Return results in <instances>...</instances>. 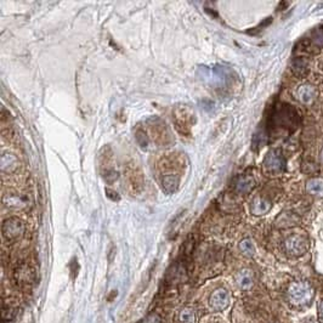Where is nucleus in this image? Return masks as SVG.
Segmentation results:
<instances>
[{
  "instance_id": "obj_13",
  "label": "nucleus",
  "mask_w": 323,
  "mask_h": 323,
  "mask_svg": "<svg viewBox=\"0 0 323 323\" xmlns=\"http://www.w3.org/2000/svg\"><path fill=\"white\" fill-rule=\"evenodd\" d=\"M255 187V180L254 177L250 175H242L240 176L235 183V189L240 193H248L252 191Z\"/></svg>"
},
{
  "instance_id": "obj_2",
  "label": "nucleus",
  "mask_w": 323,
  "mask_h": 323,
  "mask_svg": "<svg viewBox=\"0 0 323 323\" xmlns=\"http://www.w3.org/2000/svg\"><path fill=\"white\" fill-rule=\"evenodd\" d=\"M173 120L176 130L182 135H189L195 123V113L189 107H176L173 112Z\"/></svg>"
},
{
  "instance_id": "obj_19",
  "label": "nucleus",
  "mask_w": 323,
  "mask_h": 323,
  "mask_svg": "<svg viewBox=\"0 0 323 323\" xmlns=\"http://www.w3.org/2000/svg\"><path fill=\"white\" fill-rule=\"evenodd\" d=\"M135 137H136L137 144L140 145V146L143 147V149H145V147H147V145H149V143H150V139H149V136H147V134L144 130H137L136 135H135Z\"/></svg>"
},
{
  "instance_id": "obj_5",
  "label": "nucleus",
  "mask_w": 323,
  "mask_h": 323,
  "mask_svg": "<svg viewBox=\"0 0 323 323\" xmlns=\"http://www.w3.org/2000/svg\"><path fill=\"white\" fill-rule=\"evenodd\" d=\"M307 249H309V241L301 235H292L285 241L286 253L294 258L304 255Z\"/></svg>"
},
{
  "instance_id": "obj_18",
  "label": "nucleus",
  "mask_w": 323,
  "mask_h": 323,
  "mask_svg": "<svg viewBox=\"0 0 323 323\" xmlns=\"http://www.w3.org/2000/svg\"><path fill=\"white\" fill-rule=\"evenodd\" d=\"M179 318L181 323H195V313L191 309H185L180 312Z\"/></svg>"
},
{
  "instance_id": "obj_10",
  "label": "nucleus",
  "mask_w": 323,
  "mask_h": 323,
  "mask_svg": "<svg viewBox=\"0 0 323 323\" xmlns=\"http://www.w3.org/2000/svg\"><path fill=\"white\" fill-rule=\"evenodd\" d=\"M297 95L299 101H300L301 104L309 106L315 101L317 93L315 87L311 85V84H301V85L298 87Z\"/></svg>"
},
{
  "instance_id": "obj_12",
  "label": "nucleus",
  "mask_w": 323,
  "mask_h": 323,
  "mask_svg": "<svg viewBox=\"0 0 323 323\" xmlns=\"http://www.w3.org/2000/svg\"><path fill=\"white\" fill-rule=\"evenodd\" d=\"M19 168V159L13 153H4L2 156V173L11 174Z\"/></svg>"
},
{
  "instance_id": "obj_11",
  "label": "nucleus",
  "mask_w": 323,
  "mask_h": 323,
  "mask_svg": "<svg viewBox=\"0 0 323 323\" xmlns=\"http://www.w3.org/2000/svg\"><path fill=\"white\" fill-rule=\"evenodd\" d=\"M271 208H272L271 201H268L265 197H261V196H256L252 201V204H250V211L254 215H264V214L271 210Z\"/></svg>"
},
{
  "instance_id": "obj_9",
  "label": "nucleus",
  "mask_w": 323,
  "mask_h": 323,
  "mask_svg": "<svg viewBox=\"0 0 323 323\" xmlns=\"http://www.w3.org/2000/svg\"><path fill=\"white\" fill-rule=\"evenodd\" d=\"M228 304H230V295H228L227 291H225V289H216V291L211 294L210 305L214 310H225L226 307L228 306Z\"/></svg>"
},
{
  "instance_id": "obj_14",
  "label": "nucleus",
  "mask_w": 323,
  "mask_h": 323,
  "mask_svg": "<svg viewBox=\"0 0 323 323\" xmlns=\"http://www.w3.org/2000/svg\"><path fill=\"white\" fill-rule=\"evenodd\" d=\"M306 192L315 197H323V177H312L306 181Z\"/></svg>"
},
{
  "instance_id": "obj_6",
  "label": "nucleus",
  "mask_w": 323,
  "mask_h": 323,
  "mask_svg": "<svg viewBox=\"0 0 323 323\" xmlns=\"http://www.w3.org/2000/svg\"><path fill=\"white\" fill-rule=\"evenodd\" d=\"M3 204L11 210H27L31 207V201L26 195L21 193H7L3 197Z\"/></svg>"
},
{
  "instance_id": "obj_21",
  "label": "nucleus",
  "mask_w": 323,
  "mask_h": 323,
  "mask_svg": "<svg viewBox=\"0 0 323 323\" xmlns=\"http://www.w3.org/2000/svg\"><path fill=\"white\" fill-rule=\"evenodd\" d=\"M319 161H321L323 163V149L321 151V155H319Z\"/></svg>"
},
{
  "instance_id": "obj_3",
  "label": "nucleus",
  "mask_w": 323,
  "mask_h": 323,
  "mask_svg": "<svg viewBox=\"0 0 323 323\" xmlns=\"http://www.w3.org/2000/svg\"><path fill=\"white\" fill-rule=\"evenodd\" d=\"M25 235V224L19 218H9L3 222V237L8 242H16Z\"/></svg>"
},
{
  "instance_id": "obj_4",
  "label": "nucleus",
  "mask_w": 323,
  "mask_h": 323,
  "mask_svg": "<svg viewBox=\"0 0 323 323\" xmlns=\"http://www.w3.org/2000/svg\"><path fill=\"white\" fill-rule=\"evenodd\" d=\"M14 279L16 283L22 288H31L37 281V272L29 264L22 262L15 268Z\"/></svg>"
},
{
  "instance_id": "obj_15",
  "label": "nucleus",
  "mask_w": 323,
  "mask_h": 323,
  "mask_svg": "<svg viewBox=\"0 0 323 323\" xmlns=\"http://www.w3.org/2000/svg\"><path fill=\"white\" fill-rule=\"evenodd\" d=\"M180 177L177 174H165L162 179L163 190L168 193H174L179 187Z\"/></svg>"
},
{
  "instance_id": "obj_7",
  "label": "nucleus",
  "mask_w": 323,
  "mask_h": 323,
  "mask_svg": "<svg viewBox=\"0 0 323 323\" xmlns=\"http://www.w3.org/2000/svg\"><path fill=\"white\" fill-rule=\"evenodd\" d=\"M150 129L156 143L167 145L171 141L170 131H169L167 124L159 118H152L150 120Z\"/></svg>"
},
{
  "instance_id": "obj_17",
  "label": "nucleus",
  "mask_w": 323,
  "mask_h": 323,
  "mask_svg": "<svg viewBox=\"0 0 323 323\" xmlns=\"http://www.w3.org/2000/svg\"><path fill=\"white\" fill-rule=\"evenodd\" d=\"M240 249L241 252L247 256H253L255 254V246L249 238H246V240H243L242 242L240 243Z\"/></svg>"
},
{
  "instance_id": "obj_8",
  "label": "nucleus",
  "mask_w": 323,
  "mask_h": 323,
  "mask_svg": "<svg viewBox=\"0 0 323 323\" xmlns=\"http://www.w3.org/2000/svg\"><path fill=\"white\" fill-rule=\"evenodd\" d=\"M264 167L267 171L273 174H279L281 171L285 170L286 167V159L282 156V153L280 151L271 150L267 153L266 157L264 159Z\"/></svg>"
},
{
  "instance_id": "obj_16",
  "label": "nucleus",
  "mask_w": 323,
  "mask_h": 323,
  "mask_svg": "<svg viewBox=\"0 0 323 323\" xmlns=\"http://www.w3.org/2000/svg\"><path fill=\"white\" fill-rule=\"evenodd\" d=\"M253 272L250 270H241L236 274V283L241 289H249L253 286Z\"/></svg>"
},
{
  "instance_id": "obj_20",
  "label": "nucleus",
  "mask_w": 323,
  "mask_h": 323,
  "mask_svg": "<svg viewBox=\"0 0 323 323\" xmlns=\"http://www.w3.org/2000/svg\"><path fill=\"white\" fill-rule=\"evenodd\" d=\"M318 312H319V318H321V321L323 322V300L321 301V304H319L318 306Z\"/></svg>"
},
{
  "instance_id": "obj_22",
  "label": "nucleus",
  "mask_w": 323,
  "mask_h": 323,
  "mask_svg": "<svg viewBox=\"0 0 323 323\" xmlns=\"http://www.w3.org/2000/svg\"><path fill=\"white\" fill-rule=\"evenodd\" d=\"M311 323H313V322H311Z\"/></svg>"
},
{
  "instance_id": "obj_1",
  "label": "nucleus",
  "mask_w": 323,
  "mask_h": 323,
  "mask_svg": "<svg viewBox=\"0 0 323 323\" xmlns=\"http://www.w3.org/2000/svg\"><path fill=\"white\" fill-rule=\"evenodd\" d=\"M287 295H288V300L292 305L298 307H304L310 305L311 301H312L315 292H313V288L307 282L297 281V282H293L289 286Z\"/></svg>"
}]
</instances>
